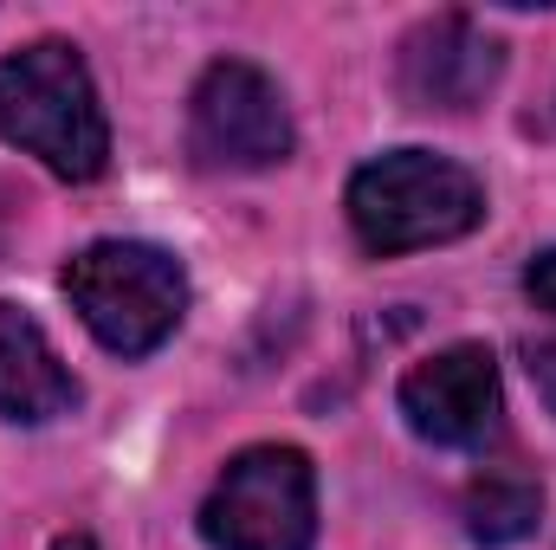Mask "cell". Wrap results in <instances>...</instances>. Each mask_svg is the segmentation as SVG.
<instances>
[{
    "instance_id": "1",
    "label": "cell",
    "mask_w": 556,
    "mask_h": 550,
    "mask_svg": "<svg viewBox=\"0 0 556 550\" xmlns=\"http://www.w3.org/2000/svg\"><path fill=\"white\" fill-rule=\"evenodd\" d=\"M0 142L39 155L59 182H98L111 162V124L85 59L65 39H39L0 59Z\"/></svg>"
},
{
    "instance_id": "2",
    "label": "cell",
    "mask_w": 556,
    "mask_h": 550,
    "mask_svg": "<svg viewBox=\"0 0 556 550\" xmlns=\"http://www.w3.org/2000/svg\"><path fill=\"white\" fill-rule=\"evenodd\" d=\"M350 227L369 253H420L472 234L485 221V188L472 168L433 155V149H395L350 175Z\"/></svg>"
},
{
    "instance_id": "3",
    "label": "cell",
    "mask_w": 556,
    "mask_h": 550,
    "mask_svg": "<svg viewBox=\"0 0 556 550\" xmlns=\"http://www.w3.org/2000/svg\"><path fill=\"white\" fill-rule=\"evenodd\" d=\"M65 298L111 357H149L175 337L188 311V273L149 240H98L65 260Z\"/></svg>"
},
{
    "instance_id": "4",
    "label": "cell",
    "mask_w": 556,
    "mask_h": 550,
    "mask_svg": "<svg viewBox=\"0 0 556 550\" xmlns=\"http://www.w3.org/2000/svg\"><path fill=\"white\" fill-rule=\"evenodd\" d=\"M214 550H311L317 538V473L298 447H247L227 460L201 505Z\"/></svg>"
},
{
    "instance_id": "5",
    "label": "cell",
    "mask_w": 556,
    "mask_h": 550,
    "mask_svg": "<svg viewBox=\"0 0 556 550\" xmlns=\"http://www.w3.org/2000/svg\"><path fill=\"white\" fill-rule=\"evenodd\" d=\"M188 149L201 168H273L291 155V111L278 98V85L247 65V59H220L201 72L194 104H188Z\"/></svg>"
},
{
    "instance_id": "6",
    "label": "cell",
    "mask_w": 556,
    "mask_h": 550,
    "mask_svg": "<svg viewBox=\"0 0 556 550\" xmlns=\"http://www.w3.org/2000/svg\"><path fill=\"white\" fill-rule=\"evenodd\" d=\"M402 414L433 447H485L498 434V414H505L498 357L485 343L433 350L427 363L402 376Z\"/></svg>"
},
{
    "instance_id": "7",
    "label": "cell",
    "mask_w": 556,
    "mask_h": 550,
    "mask_svg": "<svg viewBox=\"0 0 556 550\" xmlns=\"http://www.w3.org/2000/svg\"><path fill=\"white\" fill-rule=\"evenodd\" d=\"M505 72V46L472 26L466 13H440V20H420L415 33L402 39V98L415 111H472L485 104V91L498 85Z\"/></svg>"
},
{
    "instance_id": "8",
    "label": "cell",
    "mask_w": 556,
    "mask_h": 550,
    "mask_svg": "<svg viewBox=\"0 0 556 550\" xmlns=\"http://www.w3.org/2000/svg\"><path fill=\"white\" fill-rule=\"evenodd\" d=\"M72 402H78V383L59 363L39 317L0 298V414L20 427H39V421L72 414Z\"/></svg>"
},
{
    "instance_id": "9",
    "label": "cell",
    "mask_w": 556,
    "mask_h": 550,
    "mask_svg": "<svg viewBox=\"0 0 556 550\" xmlns=\"http://www.w3.org/2000/svg\"><path fill=\"white\" fill-rule=\"evenodd\" d=\"M544 518V492L518 473H485L466 486V538L485 550H505V545H525Z\"/></svg>"
},
{
    "instance_id": "10",
    "label": "cell",
    "mask_w": 556,
    "mask_h": 550,
    "mask_svg": "<svg viewBox=\"0 0 556 550\" xmlns=\"http://www.w3.org/2000/svg\"><path fill=\"white\" fill-rule=\"evenodd\" d=\"M525 291L538 298V311H551V317H556V247L531 260V273H525Z\"/></svg>"
},
{
    "instance_id": "11",
    "label": "cell",
    "mask_w": 556,
    "mask_h": 550,
    "mask_svg": "<svg viewBox=\"0 0 556 550\" xmlns=\"http://www.w3.org/2000/svg\"><path fill=\"white\" fill-rule=\"evenodd\" d=\"M531 383L544 389V402L556 409V343H531Z\"/></svg>"
},
{
    "instance_id": "12",
    "label": "cell",
    "mask_w": 556,
    "mask_h": 550,
    "mask_svg": "<svg viewBox=\"0 0 556 550\" xmlns=\"http://www.w3.org/2000/svg\"><path fill=\"white\" fill-rule=\"evenodd\" d=\"M52 550H98V545H91V538H59Z\"/></svg>"
}]
</instances>
